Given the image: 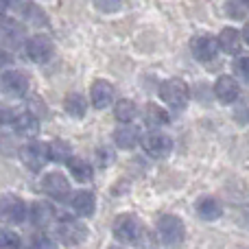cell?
Returning <instances> with one entry per match:
<instances>
[{
	"mask_svg": "<svg viewBox=\"0 0 249 249\" xmlns=\"http://www.w3.org/2000/svg\"><path fill=\"white\" fill-rule=\"evenodd\" d=\"M158 238L164 247H179L186 238V225L179 216L175 214H164L158 221Z\"/></svg>",
	"mask_w": 249,
	"mask_h": 249,
	"instance_id": "cell-1",
	"label": "cell"
},
{
	"mask_svg": "<svg viewBox=\"0 0 249 249\" xmlns=\"http://www.w3.org/2000/svg\"><path fill=\"white\" fill-rule=\"evenodd\" d=\"M160 99L168 105L171 109H184L188 105V99H190V92H188V86H186L181 79H166V81L160 83Z\"/></svg>",
	"mask_w": 249,
	"mask_h": 249,
	"instance_id": "cell-2",
	"label": "cell"
},
{
	"mask_svg": "<svg viewBox=\"0 0 249 249\" xmlns=\"http://www.w3.org/2000/svg\"><path fill=\"white\" fill-rule=\"evenodd\" d=\"M29 219V208L18 195H2L0 197V223L20 225Z\"/></svg>",
	"mask_w": 249,
	"mask_h": 249,
	"instance_id": "cell-3",
	"label": "cell"
},
{
	"mask_svg": "<svg viewBox=\"0 0 249 249\" xmlns=\"http://www.w3.org/2000/svg\"><path fill=\"white\" fill-rule=\"evenodd\" d=\"M53 53H55V44L44 33L31 35L24 42V55H26V59L33 61V64H46L53 57Z\"/></svg>",
	"mask_w": 249,
	"mask_h": 249,
	"instance_id": "cell-4",
	"label": "cell"
},
{
	"mask_svg": "<svg viewBox=\"0 0 249 249\" xmlns=\"http://www.w3.org/2000/svg\"><path fill=\"white\" fill-rule=\"evenodd\" d=\"M57 236L61 238V243H64L66 247H77V245H81V243L88 241L90 230H88V225L83 223V221L66 216V219L59 223V228H57Z\"/></svg>",
	"mask_w": 249,
	"mask_h": 249,
	"instance_id": "cell-5",
	"label": "cell"
},
{
	"mask_svg": "<svg viewBox=\"0 0 249 249\" xmlns=\"http://www.w3.org/2000/svg\"><path fill=\"white\" fill-rule=\"evenodd\" d=\"M112 232L118 238V243H123V245H136L138 236H140V221H138L136 214H127V212L118 214L114 219Z\"/></svg>",
	"mask_w": 249,
	"mask_h": 249,
	"instance_id": "cell-6",
	"label": "cell"
},
{
	"mask_svg": "<svg viewBox=\"0 0 249 249\" xmlns=\"http://www.w3.org/2000/svg\"><path fill=\"white\" fill-rule=\"evenodd\" d=\"M48 160H51V155H48V144H44V142H29V144H24L20 149V162L24 164L31 173H39L46 166Z\"/></svg>",
	"mask_w": 249,
	"mask_h": 249,
	"instance_id": "cell-7",
	"label": "cell"
},
{
	"mask_svg": "<svg viewBox=\"0 0 249 249\" xmlns=\"http://www.w3.org/2000/svg\"><path fill=\"white\" fill-rule=\"evenodd\" d=\"M142 149L146 151V155H151L153 160H162L166 155H171L173 151V140L166 136V133L158 131V129H151L149 133L142 136Z\"/></svg>",
	"mask_w": 249,
	"mask_h": 249,
	"instance_id": "cell-8",
	"label": "cell"
},
{
	"mask_svg": "<svg viewBox=\"0 0 249 249\" xmlns=\"http://www.w3.org/2000/svg\"><path fill=\"white\" fill-rule=\"evenodd\" d=\"M221 46H219V37H212V35H197V37L190 42V53L197 61L201 64H210L216 59Z\"/></svg>",
	"mask_w": 249,
	"mask_h": 249,
	"instance_id": "cell-9",
	"label": "cell"
},
{
	"mask_svg": "<svg viewBox=\"0 0 249 249\" xmlns=\"http://www.w3.org/2000/svg\"><path fill=\"white\" fill-rule=\"evenodd\" d=\"M90 103L96 109H107L116 103V90L107 79H96L90 88Z\"/></svg>",
	"mask_w": 249,
	"mask_h": 249,
	"instance_id": "cell-10",
	"label": "cell"
},
{
	"mask_svg": "<svg viewBox=\"0 0 249 249\" xmlns=\"http://www.w3.org/2000/svg\"><path fill=\"white\" fill-rule=\"evenodd\" d=\"M0 86H2L4 94L11 96V99H22V96L29 92V79L22 70H7L0 79Z\"/></svg>",
	"mask_w": 249,
	"mask_h": 249,
	"instance_id": "cell-11",
	"label": "cell"
},
{
	"mask_svg": "<svg viewBox=\"0 0 249 249\" xmlns=\"http://www.w3.org/2000/svg\"><path fill=\"white\" fill-rule=\"evenodd\" d=\"M42 190L55 201H66L70 197V181L61 173H48L42 179Z\"/></svg>",
	"mask_w": 249,
	"mask_h": 249,
	"instance_id": "cell-12",
	"label": "cell"
},
{
	"mask_svg": "<svg viewBox=\"0 0 249 249\" xmlns=\"http://www.w3.org/2000/svg\"><path fill=\"white\" fill-rule=\"evenodd\" d=\"M214 96L219 99V103L232 105V103H236L238 96H241V86H238V81L234 77L221 74L214 83Z\"/></svg>",
	"mask_w": 249,
	"mask_h": 249,
	"instance_id": "cell-13",
	"label": "cell"
},
{
	"mask_svg": "<svg viewBox=\"0 0 249 249\" xmlns=\"http://www.w3.org/2000/svg\"><path fill=\"white\" fill-rule=\"evenodd\" d=\"M55 219V208L48 201H33L29 208V221L35 228H48Z\"/></svg>",
	"mask_w": 249,
	"mask_h": 249,
	"instance_id": "cell-14",
	"label": "cell"
},
{
	"mask_svg": "<svg viewBox=\"0 0 249 249\" xmlns=\"http://www.w3.org/2000/svg\"><path fill=\"white\" fill-rule=\"evenodd\" d=\"M70 206H72V210L77 212L81 219H90L96 210L94 193H90V190H77V193L70 197Z\"/></svg>",
	"mask_w": 249,
	"mask_h": 249,
	"instance_id": "cell-15",
	"label": "cell"
},
{
	"mask_svg": "<svg viewBox=\"0 0 249 249\" xmlns=\"http://www.w3.org/2000/svg\"><path fill=\"white\" fill-rule=\"evenodd\" d=\"M243 33L241 31H236L234 26H225L223 31L219 33V46L223 53H228V55H238L243 48Z\"/></svg>",
	"mask_w": 249,
	"mask_h": 249,
	"instance_id": "cell-16",
	"label": "cell"
},
{
	"mask_svg": "<svg viewBox=\"0 0 249 249\" xmlns=\"http://www.w3.org/2000/svg\"><path fill=\"white\" fill-rule=\"evenodd\" d=\"M11 127L18 131V136L33 138L39 133V118L33 112H20L16 114V121H13Z\"/></svg>",
	"mask_w": 249,
	"mask_h": 249,
	"instance_id": "cell-17",
	"label": "cell"
},
{
	"mask_svg": "<svg viewBox=\"0 0 249 249\" xmlns=\"http://www.w3.org/2000/svg\"><path fill=\"white\" fill-rule=\"evenodd\" d=\"M114 142H116L121 149H133L136 144L142 142V133L136 124L127 123V124H123V127H118L116 131H114Z\"/></svg>",
	"mask_w": 249,
	"mask_h": 249,
	"instance_id": "cell-18",
	"label": "cell"
},
{
	"mask_svg": "<svg viewBox=\"0 0 249 249\" xmlns=\"http://www.w3.org/2000/svg\"><path fill=\"white\" fill-rule=\"evenodd\" d=\"M195 210H197L199 219L203 221H216L223 216V206L216 197H201L195 206Z\"/></svg>",
	"mask_w": 249,
	"mask_h": 249,
	"instance_id": "cell-19",
	"label": "cell"
},
{
	"mask_svg": "<svg viewBox=\"0 0 249 249\" xmlns=\"http://www.w3.org/2000/svg\"><path fill=\"white\" fill-rule=\"evenodd\" d=\"M68 171H70V175L79 181V184H88V181H92V177H94V168H92V164L88 162V160H83V158H72L70 160Z\"/></svg>",
	"mask_w": 249,
	"mask_h": 249,
	"instance_id": "cell-20",
	"label": "cell"
},
{
	"mask_svg": "<svg viewBox=\"0 0 249 249\" xmlns=\"http://www.w3.org/2000/svg\"><path fill=\"white\" fill-rule=\"evenodd\" d=\"M48 155H51V160L57 164H68L70 160H72V144L61 140V138L51 140L48 142Z\"/></svg>",
	"mask_w": 249,
	"mask_h": 249,
	"instance_id": "cell-21",
	"label": "cell"
},
{
	"mask_svg": "<svg viewBox=\"0 0 249 249\" xmlns=\"http://www.w3.org/2000/svg\"><path fill=\"white\" fill-rule=\"evenodd\" d=\"M114 116H116V121L123 123V124L133 123L138 116V105L133 103L131 99H118L116 105H114Z\"/></svg>",
	"mask_w": 249,
	"mask_h": 249,
	"instance_id": "cell-22",
	"label": "cell"
},
{
	"mask_svg": "<svg viewBox=\"0 0 249 249\" xmlns=\"http://www.w3.org/2000/svg\"><path fill=\"white\" fill-rule=\"evenodd\" d=\"M144 123L149 124L151 129H158V127H164V124L171 123V116H168V112L162 109L160 105L149 103L144 107Z\"/></svg>",
	"mask_w": 249,
	"mask_h": 249,
	"instance_id": "cell-23",
	"label": "cell"
},
{
	"mask_svg": "<svg viewBox=\"0 0 249 249\" xmlns=\"http://www.w3.org/2000/svg\"><path fill=\"white\" fill-rule=\"evenodd\" d=\"M64 109L68 116L72 118H83L88 112V101L83 99V94H77V92H72V94H68L64 99Z\"/></svg>",
	"mask_w": 249,
	"mask_h": 249,
	"instance_id": "cell-24",
	"label": "cell"
},
{
	"mask_svg": "<svg viewBox=\"0 0 249 249\" xmlns=\"http://www.w3.org/2000/svg\"><path fill=\"white\" fill-rule=\"evenodd\" d=\"M2 37L9 46H13V48L20 46L22 39H24V26L13 20H4L2 22Z\"/></svg>",
	"mask_w": 249,
	"mask_h": 249,
	"instance_id": "cell-25",
	"label": "cell"
},
{
	"mask_svg": "<svg viewBox=\"0 0 249 249\" xmlns=\"http://www.w3.org/2000/svg\"><path fill=\"white\" fill-rule=\"evenodd\" d=\"M22 16H24V20L31 22L33 26H44V24H48L46 13H44L42 9H39L37 4H33V2H26L24 7H22Z\"/></svg>",
	"mask_w": 249,
	"mask_h": 249,
	"instance_id": "cell-26",
	"label": "cell"
},
{
	"mask_svg": "<svg viewBox=\"0 0 249 249\" xmlns=\"http://www.w3.org/2000/svg\"><path fill=\"white\" fill-rule=\"evenodd\" d=\"M22 247V241L16 232L7 228H0V249H20Z\"/></svg>",
	"mask_w": 249,
	"mask_h": 249,
	"instance_id": "cell-27",
	"label": "cell"
},
{
	"mask_svg": "<svg viewBox=\"0 0 249 249\" xmlns=\"http://www.w3.org/2000/svg\"><path fill=\"white\" fill-rule=\"evenodd\" d=\"M232 68H234V74H236L241 81L249 83V55H238L236 59H234Z\"/></svg>",
	"mask_w": 249,
	"mask_h": 249,
	"instance_id": "cell-28",
	"label": "cell"
},
{
	"mask_svg": "<svg viewBox=\"0 0 249 249\" xmlns=\"http://www.w3.org/2000/svg\"><path fill=\"white\" fill-rule=\"evenodd\" d=\"M225 13L230 18H234V20H243L247 13V4L241 2V0H228L225 2Z\"/></svg>",
	"mask_w": 249,
	"mask_h": 249,
	"instance_id": "cell-29",
	"label": "cell"
},
{
	"mask_svg": "<svg viewBox=\"0 0 249 249\" xmlns=\"http://www.w3.org/2000/svg\"><path fill=\"white\" fill-rule=\"evenodd\" d=\"M31 249H59V245L48 234H35L31 241Z\"/></svg>",
	"mask_w": 249,
	"mask_h": 249,
	"instance_id": "cell-30",
	"label": "cell"
},
{
	"mask_svg": "<svg viewBox=\"0 0 249 249\" xmlns=\"http://www.w3.org/2000/svg\"><path fill=\"white\" fill-rule=\"evenodd\" d=\"M92 4L101 13H116V11H121L123 0H92Z\"/></svg>",
	"mask_w": 249,
	"mask_h": 249,
	"instance_id": "cell-31",
	"label": "cell"
},
{
	"mask_svg": "<svg viewBox=\"0 0 249 249\" xmlns=\"http://www.w3.org/2000/svg\"><path fill=\"white\" fill-rule=\"evenodd\" d=\"M13 121H16V114H13V109H9L7 105H0V127L13 124Z\"/></svg>",
	"mask_w": 249,
	"mask_h": 249,
	"instance_id": "cell-32",
	"label": "cell"
},
{
	"mask_svg": "<svg viewBox=\"0 0 249 249\" xmlns=\"http://www.w3.org/2000/svg\"><path fill=\"white\" fill-rule=\"evenodd\" d=\"M13 61V57H11V53L9 51H4V48H0V68H4V66H9Z\"/></svg>",
	"mask_w": 249,
	"mask_h": 249,
	"instance_id": "cell-33",
	"label": "cell"
},
{
	"mask_svg": "<svg viewBox=\"0 0 249 249\" xmlns=\"http://www.w3.org/2000/svg\"><path fill=\"white\" fill-rule=\"evenodd\" d=\"M9 7H11V4H9V0H0V18H4V13L9 11Z\"/></svg>",
	"mask_w": 249,
	"mask_h": 249,
	"instance_id": "cell-34",
	"label": "cell"
},
{
	"mask_svg": "<svg viewBox=\"0 0 249 249\" xmlns=\"http://www.w3.org/2000/svg\"><path fill=\"white\" fill-rule=\"evenodd\" d=\"M243 39H245V44L249 46V22L245 24V29H243Z\"/></svg>",
	"mask_w": 249,
	"mask_h": 249,
	"instance_id": "cell-35",
	"label": "cell"
},
{
	"mask_svg": "<svg viewBox=\"0 0 249 249\" xmlns=\"http://www.w3.org/2000/svg\"><path fill=\"white\" fill-rule=\"evenodd\" d=\"M107 249H124V247H118V245H112V247H107Z\"/></svg>",
	"mask_w": 249,
	"mask_h": 249,
	"instance_id": "cell-36",
	"label": "cell"
},
{
	"mask_svg": "<svg viewBox=\"0 0 249 249\" xmlns=\"http://www.w3.org/2000/svg\"><path fill=\"white\" fill-rule=\"evenodd\" d=\"M243 2H245V4H247V9H249V0H243Z\"/></svg>",
	"mask_w": 249,
	"mask_h": 249,
	"instance_id": "cell-37",
	"label": "cell"
}]
</instances>
